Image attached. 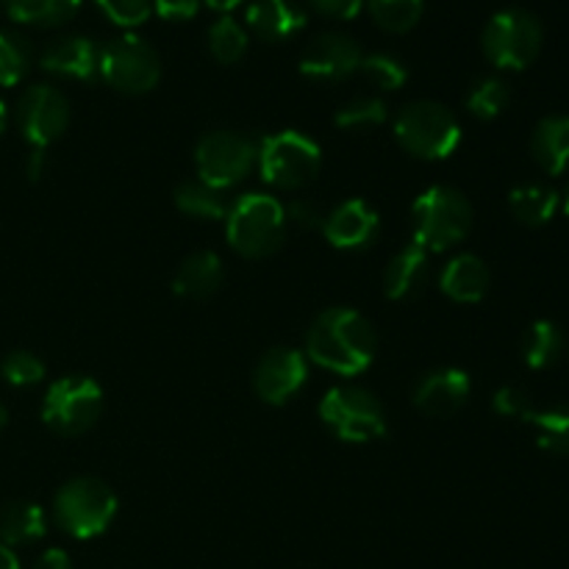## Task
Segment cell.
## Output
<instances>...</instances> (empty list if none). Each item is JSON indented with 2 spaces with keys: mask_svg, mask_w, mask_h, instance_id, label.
I'll return each instance as SVG.
<instances>
[{
  "mask_svg": "<svg viewBox=\"0 0 569 569\" xmlns=\"http://www.w3.org/2000/svg\"><path fill=\"white\" fill-rule=\"evenodd\" d=\"M565 211H567V217H569V183H567V189H565Z\"/></svg>",
  "mask_w": 569,
  "mask_h": 569,
  "instance_id": "cell-47",
  "label": "cell"
},
{
  "mask_svg": "<svg viewBox=\"0 0 569 569\" xmlns=\"http://www.w3.org/2000/svg\"><path fill=\"white\" fill-rule=\"evenodd\" d=\"M0 569H20V561H17V556L6 545H0Z\"/></svg>",
  "mask_w": 569,
  "mask_h": 569,
  "instance_id": "cell-43",
  "label": "cell"
},
{
  "mask_svg": "<svg viewBox=\"0 0 569 569\" xmlns=\"http://www.w3.org/2000/svg\"><path fill=\"white\" fill-rule=\"evenodd\" d=\"M309 381V359L295 348H272L253 372V389L264 403L283 406Z\"/></svg>",
  "mask_w": 569,
  "mask_h": 569,
  "instance_id": "cell-13",
  "label": "cell"
},
{
  "mask_svg": "<svg viewBox=\"0 0 569 569\" xmlns=\"http://www.w3.org/2000/svg\"><path fill=\"white\" fill-rule=\"evenodd\" d=\"M359 70L365 72L378 89H383V92H395V89L406 87V81H409V70H406L403 61L395 59V56L389 53L365 56Z\"/></svg>",
  "mask_w": 569,
  "mask_h": 569,
  "instance_id": "cell-34",
  "label": "cell"
},
{
  "mask_svg": "<svg viewBox=\"0 0 569 569\" xmlns=\"http://www.w3.org/2000/svg\"><path fill=\"white\" fill-rule=\"evenodd\" d=\"M6 422H9V411H6V406H3V403H0V433H3Z\"/></svg>",
  "mask_w": 569,
  "mask_h": 569,
  "instance_id": "cell-46",
  "label": "cell"
},
{
  "mask_svg": "<svg viewBox=\"0 0 569 569\" xmlns=\"http://www.w3.org/2000/svg\"><path fill=\"white\" fill-rule=\"evenodd\" d=\"M378 28L389 33H406L420 22L426 0H365Z\"/></svg>",
  "mask_w": 569,
  "mask_h": 569,
  "instance_id": "cell-29",
  "label": "cell"
},
{
  "mask_svg": "<svg viewBox=\"0 0 569 569\" xmlns=\"http://www.w3.org/2000/svg\"><path fill=\"white\" fill-rule=\"evenodd\" d=\"M489 267L476 253H461L445 264L439 287L456 303H478L489 292Z\"/></svg>",
  "mask_w": 569,
  "mask_h": 569,
  "instance_id": "cell-18",
  "label": "cell"
},
{
  "mask_svg": "<svg viewBox=\"0 0 569 569\" xmlns=\"http://www.w3.org/2000/svg\"><path fill=\"white\" fill-rule=\"evenodd\" d=\"M11 20L26 26H61L81 9V0H0Z\"/></svg>",
  "mask_w": 569,
  "mask_h": 569,
  "instance_id": "cell-27",
  "label": "cell"
},
{
  "mask_svg": "<svg viewBox=\"0 0 569 569\" xmlns=\"http://www.w3.org/2000/svg\"><path fill=\"white\" fill-rule=\"evenodd\" d=\"M200 0H153V11L167 22H187L198 14Z\"/></svg>",
  "mask_w": 569,
  "mask_h": 569,
  "instance_id": "cell-39",
  "label": "cell"
},
{
  "mask_svg": "<svg viewBox=\"0 0 569 569\" xmlns=\"http://www.w3.org/2000/svg\"><path fill=\"white\" fill-rule=\"evenodd\" d=\"M531 153L550 176H561L569 167V117H545L531 137Z\"/></svg>",
  "mask_w": 569,
  "mask_h": 569,
  "instance_id": "cell-22",
  "label": "cell"
},
{
  "mask_svg": "<svg viewBox=\"0 0 569 569\" xmlns=\"http://www.w3.org/2000/svg\"><path fill=\"white\" fill-rule=\"evenodd\" d=\"M395 139L406 153L426 161L448 159L461 142V126L448 106L437 100H415L395 117Z\"/></svg>",
  "mask_w": 569,
  "mask_h": 569,
  "instance_id": "cell-4",
  "label": "cell"
},
{
  "mask_svg": "<svg viewBox=\"0 0 569 569\" xmlns=\"http://www.w3.org/2000/svg\"><path fill=\"white\" fill-rule=\"evenodd\" d=\"M248 26L267 42H281L306 26V11L292 0H256L248 6Z\"/></svg>",
  "mask_w": 569,
  "mask_h": 569,
  "instance_id": "cell-21",
  "label": "cell"
},
{
  "mask_svg": "<svg viewBox=\"0 0 569 569\" xmlns=\"http://www.w3.org/2000/svg\"><path fill=\"white\" fill-rule=\"evenodd\" d=\"M495 411L500 417H511V420H526L533 415L531 395L520 387H500L492 398Z\"/></svg>",
  "mask_w": 569,
  "mask_h": 569,
  "instance_id": "cell-37",
  "label": "cell"
},
{
  "mask_svg": "<svg viewBox=\"0 0 569 569\" xmlns=\"http://www.w3.org/2000/svg\"><path fill=\"white\" fill-rule=\"evenodd\" d=\"M94 3L114 26L122 28L142 26L153 11V0H94Z\"/></svg>",
  "mask_w": 569,
  "mask_h": 569,
  "instance_id": "cell-36",
  "label": "cell"
},
{
  "mask_svg": "<svg viewBox=\"0 0 569 569\" xmlns=\"http://www.w3.org/2000/svg\"><path fill=\"white\" fill-rule=\"evenodd\" d=\"M31 569H72V561L64 550L53 548V550H44V553L33 561Z\"/></svg>",
  "mask_w": 569,
  "mask_h": 569,
  "instance_id": "cell-41",
  "label": "cell"
},
{
  "mask_svg": "<svg viewBox=\"0 0 569 569\" xmlns=\"http://www.w3.org/2000/svg\"><path fill=\"white\" fill-rule=\"evenodd\" d=\"M98 76L122 94H144L161 78L159 53L137 33H122L100 48Z\"/></svg>",
  "mask_w": 569,
  "mask_h": 569,
  "instance_id": "cell-10",
  "label": "cell"
},
{
  "mask_svg": "<svg viewBox=\"0 0 569 569\" xmlns=\"http://www.w3.org/2000/svg\"><path fill=\"white\" fill-rule=\"evenodd\" d=\"M33 48L22 33L0 31V87H14L28 76Z\"/></svg>",
  "mask_w": 569,
  "mask_h": 569,
  "instance_id": "cell-30",
  "label": "cell"
},
{
  "mask_svg": "<svg viewBox=\"0 0 569 569\" xmlns=\"http://www.w3.org/2000/svg\"><path fill=\"white\" fill-rule=\"evenodd\" d=\"M233 200L228 198L226 189H217L211 183L192 178L176 187V206L189 217L198 220H226Z\"/></svg>",
  "mask_w": 569,
  "mask_h": 569,
  "instance_id": "cell-24",
  "label": "cell"
},
{
  "mask_svg": "<svg viewBox=\"0 0 569 569\" xmlns=\"http://www.w3.org/2000/svg\"><path fill=\"white\" fill-rule=\"evenodd\" d=\"M472 395V381L459 367H439V370L426 372L415 387V406L426 417H450Z\"/></svg>",
  "mask_w": 569,
  "mask_h": 569,
  "instance_id": "cell-16",
  "label": "cell"
},
{
  "mask_svg": "<svg viewBox=\"0 0 569 569\" xmlns=\"http://www.w3.org/2000/svg\"><path fill=\"white\" fill-rule=\"evenodd\" d=\"M320 420L342 442L365 445L387 437V411L381 400L365 387H333L320 400Z\"/></svg>",
  "mask_w": 569,
  "mask_h": 569,
  "instance_id": "cell-6",
  "label": "cell"
},
{
  "mask_svg": "<svg viewBox=\"0 0 569 569\" xmlns=\"http://www.w3.org/2000/svg\"><path fill=\"white\" fill-rule=\"evenodd\" d=\"M283 211H287V222H295V226L306 228V231H322V228H326L328 211L309 198L295 200V203H289V209Z\"/></svg>",
  "mask_w": 569,
  "mask_h": 569,
  "instance_id": "cell-38",
  "label": "cell"
},
{
  "mask_svg": "<svg viewBox=\"0 0 569 569\" xmlns=\"http://www.w3.org/2000/svg\"><path fill=\"white\" fill-rule=\"evenodd\" d=\"M389 117L387 103L381 98H372V94H365V98H356L350 103H345L342 109L337 111L333 122H337L342 131H370V128L383 126Z\"/></svg>",
  "mask_w": 569,
  "mask_h": 569,
  "instance_id": "cell-32",
  "label": "cell"
},
{
  "mask_svg": "<svg viewBox=\"0 0 569 569\" xmlns=\"http://www.w3.org/2000/svg\"><path fill=\"white\" fill-rule=\"evenodd\" d=\"M306 359L337 376H359L376 359V331L356 309H328L306 333Z\"/></svg>",
  "mask_w": 569,
  "mask_h": 569,
  "instance_id": "cell-1",
  "label": "cell"
},
{
  "mask_svg": "<svg viewBox=\"0 0 569 569\" xmlns=\"http://www.w3.org/2000/svg\"><path fill=\"white\" fill-rule=\"evenodd\" d=\"M228 244L244 259L278 253L287 237V211L272 194L248 192L231 203L226 217Z\"/></svg>",
  "mask_w": 569,
  "mask_h": 569,
  "instance_id": "cell-2",
  "label": "cell"
},
{
  "mask_svg": "<svg viewBox=\"0 0 569 569\" xmlns=\"http://www.w3.org/2000/svg\"><path fill=\"white\" fill-rule=\"evenodd\" d=\"M428 270H431L428 267V250H422L415 242L406 244L387 264V272H383V295L389 300H411L428 283Z\"/></svg>",
  "mask_w": 569,
  "mask_h": 569,
  "instance_id": "cell-19",
  "label": "cell"
},
{
  "mask_svg": "<svg viewBox=\"0 0 569 569\" xmlns=\"http://www.w3.org/2000/svg\"><path fill=\"white\" fill-rule=\"evenodd\" d=\"M200 3H206V6H211L214 11H222V14H228V11L237 9L242 0H200Z\"/></svg>",
  "mask_w": 569,
  "mask_h": 569,
  "instance_id": "cell-44",
  "label": "cell"
},
{
  "mask_svg": "<svg viewBox=\"0 0 569 569\" xmlns=\"http://www.w3.org/2000/svg\"><path fill=\"white\" fill-rule=\"evenodd\" d=\"M537 428V445L548 453L569 456V406H553V409H533L528 417Z\"/></svg>",
  "mask_w": 569,
  "mask_h": 569,
  "instance_id": "cell-28",
  "label": "cell"
},
{
  "mask_svg": "<svg viewBox=\"0 0 569 569\" xmlns=\"http://www.w3.org/2000/svg\"><path fill=\"white\" fill-rule=\"evenodd\" d=\"M53 517L72 539H94L114 522L117 495L94 476H78L59 489Z\"/></svg>",
  "mask_w": 569,
  "mask_h": 569,
  "instance_id": "cell-5",
  "label": "cell"
},
{
  "mask_svg": "<svg viewBox=\"0 0 569 569\" xmlns=\"http://www.w3.org/2000/svg\"><path fill=\"white\" fill-rule=\"evenodd\" d=\"M328 242L337 250H367L381 233V217L372 209L370 203H365L361 198L345 200L337 209L328 211L326 228H322Z\"/></svg>",
  "mask_w": 569,
  "mask_h": 569,
  "instance_id": "cell-15",
  "label": "cell"
},
{
  "mask_svg": "<svg viewBox=\"0 0 569 569\" xmlns=\"http://www.w3.org/2000/svg\"><path fill=\"white\" fill-rule=\"evenodd\" d=\"M320 14L337 17V20H350L361 11L365 0H309Z\"/></svg>",
  "mask_w": 569,
  "mask_h": 569,
  "instance_id": "cell-40",
  "label": "cell"
},
{
  "mask_svg": "<svg viewBox=\"0 0 569 569\" xmlns=\"http://www.w3.org/2000/svg\"><path fill=\"white\" fill-rule=\"evenodd\" d=\"M415 214V244L428 253H442L467 239L472 228V206L456 187H428L411 206Z\"/></svg>",
  "mask_w": 569,
  "mask_h": 569,
  "instance_id": "cell-3",
  "label": "cell"
},
{
  "mask_svg": "<svg viewBox=\"0 0 569 569\" xmlns=\"http://www.w3.org/2000/svg\"><path fill=\"white\" fill-rule=\"evenodd\" d=\"M17 126L31 150H44L70 126V103L50 83L28 87L17 103Z\"/></svg>",
  "mask_w": 569,
  "mask_h": 569,
  "instance_id": "cell-12",
  "label": "cell"
},
{
  "mask_svg": "<svg viewBox=\"0 0 569 569\" xmlns=\"http://www.w3.org/2000/svg\"><path fill=\"white\" fill-rule=\"evenodd\" d=\"M361 44L353 37L339 31L320 33L306 44L300 56V72L317 81H345L361 67Z\"/></svg>",
  "mask_w": 569,
  "mask_h": 569,
  "instance_id": "cell-14",
  "label": "cell"
},
{
  "mask_svg": "<svg viewBox=\"0 0 569 569\" xmlns=\"http://www.w3.org/2000/svg\"><path fill=\"white\" fill-rule=\"evenodd\" d=\"M542 22L526 9H503L483 28V53L500 70H526L542 50Z\"/></svg>",
  "mask_w": 569,
  "mask_h": 569,
  "instance_id": "cell-8",
  "label": "cell"
},
{
  "mask_svg": "<svg viewBox=\"0 0 569 569\" xmlns=\"http://www.w3.org/2000/svg\"><path fill=\"white\" fill-rule=\"evenodd\" d=\"M209 50L220 64H233L248 50V31L231 14H222L209 28Z\"/></svg>",
  "mask_w": 569,
  "mask_h": 569,
  "instance_id": "cell-31",
  "label": "cell"
},
{
  "mask_svg": "<svg viewBox=\"0 0 569 569\" xmlns=\"http://www.w3.org/2000/svg\"><path fill=\"white\" fill-rule=\"evenodd\" d=\"M6 126H9V109H6L3 98H0V137H3Z\"/></svg>",
  "mask_w": 569,
  "mask_h": 569,
  "instance_id": "cell-45",
  "label": "cell"
},
{
  "mask_svg": "<svg viewBox=\"0 0 569 569\" xmlns=\"http://www.w3.org/2000/svg\"><path fill=\"white\" fill-rule=\"evenodd\" d=\"M256 161H259V144L237 131H211L194 148L200 181L226 192L253 172Z\"/></svg>",
  "mask_w": 569,
  "mask_h": 569,
  "instance_id": "cell-11",
  "label": "cell"
},
{
  "mask_svg": "<svg viewBox=\"0 0 569 569\" xmlns=\"http://www.w3.org/2000/svg\"><path fill=\"white\" fill-rule=\"evenodd\" d=\"M103 411V389L83 376L61 378L50 383L42 400V420L59 437H81L98 422Z\"/></svg>",
  "mask_w": 569,
  "mask_h": 569,
  "instance_id": "cell-9",
  "label": "cell"
},
{
  "mask_svg": "<svg viewBox=\"0 0 569 569\" xmlns=\"http://www.w3.org/2000/svg\"><path fill=\"white\" fill-rule=\"evenodd\" d=\"M565 331L556 322L537 320L526 331V339H522V359L533 370H548V367H553L565 356Z\"/></svg>",
  "mask_w": 569,
  "mask_h": 569,
  "instance_id": "cell-26",
  "label": "cell"
},
{
  "mask_svg": "<svg viewBox=\"0 0 569 569\" xmlns=\"http://www.w3.org/2000/svg\"><path fill=\"white\" fill-rule=\"evenodd\" d=\"M222 287V261L211 250L187 256L172 276V292L187 300H209Z\"/></svg>",
  "mask_w": 569,
  "mask_h": 569,
  "instance_id": "cell-20",
  "label": "cell"
},
{
  "mask_svg": "<svg viewBox=\"0 0 569 569\" xmlns=\"http://www.w3.org/2000/svg\"><path fill=\"white\" fill-rule=\"evenodd\" d=\"M509 83L500 78H481L467 92V111L478 120H495L509 106Z\"/></svg>",
  "mask_w": 569,
  "mask_h": 569,
  "instance_id": "cell-33",
  "label": "cell"
},
{
  "mask_svg": "<svg viewBox=\"0 0 569 569\" xmlns=\"http://www.w3.org/2000/svg\"><path fill=\"white\" fill-rule=\"evenodd\" d=\"M100 48L89 37H59L42 50L39 64L44 72H53L61 78H76V81H92L98 76Z\"/></svg>",
  "mask_w": 569,
  "mask_h": 569,
  "instance_id": "cell-17",
  "label": "cell"
},
{
  "mask_svg": "<svg viewBox=\"0 0 569 569\" xmlns=\"http://www.w3.org/2000/svg\"><path fill=\"white\" fill-rule=\"evenodd\" d=\"M44 531H48V517H44L42 506L17 500V503H6L0 509V545L6 548L37 542L44 537Z\"/></svg>",
  "mask_w": 569,
  "mask_h": 569,
  "instance_id": "cell-23",
  "label": "cell"
},
{
  "mask_svg": "<svg viewBox=\"0 0 569 569\" xmlns=\"http://www.w3.org/2000/svg\"><path fill=\"white\" fill-rule=\"evenodd\" d=\"M44 172V150H31V159H28V176H31V181H37V178H42Z\"/></svg>",
  "mask_w": 569,
  "mask_h": 569,
  "instance_id": "cell-42",
  "label": "cell"
},
{
  "mask_svg": "<svg viewBox=\"0 0 569 569\" xmlns=\"http://www.w3.org/2000/svg\"><path fill=\"white\" fill-rule=\"evenodd\" d=\"M259 170L270 187L295 189L306 187L315 181V176L322 167V150L311 137L298 131H281L267 137L259 144Z\"/></svg>",
  "mask_w": 569,
  "mask_h": 569,
  "instance_id": "cell-7",
  "label": "cell"
},
{
  "mask_svg": "<svg viewBox=\"0 0 569 569\" xmlns=\"http://www.w3.org/2000/svg\"><path fill=\"white\" fill-rule=\"evenodd\" d=\"M0 372H3V381L11 383V387L28 389L37 387V383L42 381L44 365L42 359H37V356L28 353V350H14V353H9L3 359Z\"/></svg>",
  "mask_w": 569,
  "mask_h": 569,
  "instance_id": "cell-35",
  "label": "cell"
},
{
  "mask_svg": "<svg viewBox=\"0 0 569 569\" xmlns=\"http://www.w3.org/2000/svg\"><path fill=\"white\" fill-rule=\"evenodd\" d=\"M509 209L522 226H548L556 211H559V192L545 187V183H522V187L511 189Z\"/></svg>",
  "mask_w": 569,
  "mask_h": 569,
  "instance_id": "cell-25",
  "label": "cell"
}]
</instances>
